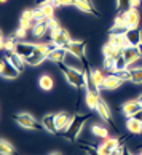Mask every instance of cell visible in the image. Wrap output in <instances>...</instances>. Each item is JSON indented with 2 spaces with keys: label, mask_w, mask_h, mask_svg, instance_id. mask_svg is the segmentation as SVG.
I'll return each mask as SVG.
<instances>
[{
  "label": "cell",
  "mask_w": 142,
  "mask_h": 155,
  "mask_svg": "<svg viewBox=\"0 0 142 155\" xmlns=\"http://www.w3.org/2000/svg\"><path fill=\"white\" fill-rule=\"evenodd\" d=\"M89 118H91L89 114H77V115H72V120H70L69 126H67L66 130L61 131V136L66 137V139L70 141V142H77L78 141L77 139L78 134L82 133L85 123H86Z\"/></svg>",
  "instance_id": "1"
},
{
  "label": "cell",
  "mask_w": 142,
  "mask_h": 155,
  "mask_svg": "<svg viewBox=\"0 0 142 155\" xmlns=\"http://www.w3.org/2000/svg\"><path fill=\"white\" fill-rule=\"evenodd\" d=\"M59 71L64 74V77L67 80V83L70 87L77 88V90H82V88H86V69L85 71H80V69H75V67H70L67 64H59Z\"/></svg>",
  "instance_id": "2"
},
{
  "label": "cell",
  "mask_w": 142,
  "mask_h": 155,
  "mask_svg": "<svg viewBox=\"0 0 142 155\" xmlns=\"http://www.w3.org/2000/svg\"><path fill=\"white\" fill-rule=\"evenodd\" d=\"M15 122L18 123L21 128L24 130H42V122H38V120L31 115V114L27 112H21V114H16L15 115Z\"/></svg>",
  "instance_id": "3"
},
{
  "label": "cell",
  "mask_w": 142,
  "mask_h": 155,
  "mask_svg": "<svg viewBox=\"0 0 142 155\" xmlns=\"http://www.w3.org/2000/svg\"><path fill=\"white\" fill-rule=\"evenodd\" d=\"M69 53L72 54H75L77 58H80L85 64H86V42L85 40H72V42L67 45V48H66ZM88 66V64H86Z\"/></svg>",
  "instance_id": "4"
},
{
  "label": "cell",
  "mask_w": 142,
  "mask_h": 155,
  "mask_svg": "<svg viewBox=\"0 0 142 155\" xmlns=\"http://www.w3.org/2000/svg\"><path fill=\"white\" fill-rule=\"evenodd\" d=\"M140 110H142V106H140V102L137 99H129L126 102H123V106H121V114L126 118L136 117Z\"/></svg>",
  "instance_id": "5"
},
{
  "label": "cell",
  "mask_w": 142,
  "mask_h": 155,
  "mask_svg": "<svg viewBox=\"0 0 142 155\" xmlns=\"http://www.w3.org/2000/svg\"><path fill=\"white\" fill-rule=\"evenodd\" d=\"M124 16V21H126L128 29H134V27H139L140 24V13L137 8H128L124 13H121Z\"/></svg>",
  "instance_id": "6"
},
{
  "label": "cell",
  "mask_w": 142,
  "mask_h": 155,
  "mask_svg": "<svg viewBox=\"0 0 142 155\" xmlns=\"http://www.w3.org/2000/svg\"><path fill=\"white\" fill-rule=\"evenodd\" d=\"M19 71L18 69H16L15 66H11L10 62L7 61V59H2L0 61V75H2L3 78H16V77H19Z\"/></svg>",
  "instance_id": "7"
},
{
  "label": "cell",
  "mask_w": 142,
  "mask_h": 155,
  "mask_svg": "<svg viewBox=\"0 0 142 155\" xmlns=\"http://www.w3.org/2000/svg\"><path fill=\"white\" fill-rule=\"evenodd\" d=\"M124 38L129 47H139L142 43V31L139 27H134V29H128L124 32Z\"/></svg>",
  "instance_id": "8"
},
{
  "label": "cell",
  "mask_w": 142,
  "mask_h": 155,
  "mask_svg": "<svg viewBox=\"0 0 142 155\" xmlns=\"http://www.w3.org/2000/svg\"><path fill=\"white\" fill-rule=\"evenodd\" d=\"M35 43H31V42H16V50L15 53H18L21 58H27V56H31L34 51H35Z\"/></svg>",
  "instance_id": "9"
},
{
  "label": "cell",
  "mask_w": 142,
  "mask_h": 155,
  "mask_svg": "<svg viewBox=\"0 0 142 155\" xmlns=\"http://www.w3.org/2000/svg\"><path fill=\"white\" fill-rule=\"evenodd\" d=\"M42 126H43V130L48 131V133L58 134L59 130H58V126H56V114H47V115H43Z\"/></svg>",
  "instance_id": "10"
},
{
  "label": "cell",
  "mask_w": 142,
  "mask_h": 155,
  "mask_svg": "<svg viewBox=\"0 0 142 155\" xmlns=\"http://www.w3.org/2000/svg\"><path fill=\"white\" fill-rule=\"evenodd\" d=\"M78 11L82 13H86V15H91L94 18H99V13L96 11V8L93 7V3L89 0H75V5H73Z\"/></svg>",
  "instance_id": "11"
},
{
  "label": "cell",
  "mask_w": 142,
  "mask_h": 155,
  "mask_svg": "<svg viewBox=\"0 0 142 155\" xmlns=\"http://www.w3.org/2000/svg\"><path fill=\"white\" fill-rule=\"evenodd\" d=\"M54 45H56V48H67V45H69L70 42H72V37H70V34H69V31L67 29H64L62 27L61 29V32L56 35L53 40H51Z\"/></svg>",
  "instance_id": "12"
},
{
  "label": "cell",
  "mask_w": 142,
  "mask_h": 155,
  "mask_svg": "<svg viewBox=\"0 0 142 155\" xmlns=\"http://www.w3.org/2000/svg\"><path fill=\"white\" fill-rule=\"evenodd\" d=\"M98 114H99V117L104 120L105 123H109V125H113V118H112V112H110V109L109 106H107V102L102 99V97H99V104H98Z\"/></svg>",
  "instance_id": "13"
},
{
  "label": "cell",
  "mask_w": 142,
  "mask_h": 155,
  "mask_svg": "<svg viewBox=\"0 0 142 155\" xmlns=\"http://www.w3.org/2000/svg\"><path fill=\"white\" fill-rule=\"evenodd\" d=\"M67 51L66 48H54V50H51V53L47 56V61H51L53 64H62V62L66 61V58H67Z\"/></svg>",
  "instance_id": "14"
},
{
  "label": "cell",
  "mask_w": 142,
  "mask_h": 155,
  "mask_svg": "<svg viewBox=\"0 0 142 155\" xmlns=\"http://www.w3.org/2000/svg\"><path fill=\"white\" fill-rule=\"evenodd\" d=\"M124 82L121 78H118L117 75H113V74H110V75H107L105 80H104V83H102V90H105V91H115L118 90L123 85Z\"/></svg>",
  "instance_id": "15"
},
{
  "label": "cell",
  "mask_w": 142,
  "mask_h": 155,
  "mask_svg": "<svg viewBox=\"0 0 142 155\" xmlns=\"http://www.w3.org/2000/svg\"><path fill=\"white\" fill-rule=\"evenodd\" d=\"M123 56H124V59H126L128 66L136 64V62L142 58V54H140V51L137 50V47H128L126 50H123Z\"/></svg>",
  "instance_id": "16"
},
{
  "label": "cell",
  "mask_w": 142,
  "mask_h": 155,
  "mask_svg": "<svg viewBox=\"0 0 142 155\" xmlns=\"http://www.w3.org/2000/svg\"><path fill=\"white\" fill-rule=\"evenodd\" d=\"M107 42L112 43L113 47L120 48V50H126L129 47L126 38H124V34H109V40Z\"/></svg>",
  "instance_id": "17"
},
{
  "label": "cell",
  "mask_w": 142,
  "mask_h": 155,
  "mask_svg": "<svg viewBox=\"0 0 142 155\" xmlns=\"http://www.w3.org/2000/svg\"><path fill=\"white\" fill-rule=\"evenodd\" d=\"M35 26V21H34V15H32V10H24L19 18V27H24V29H32Z\"/></svg>",
  "instance_id": "18"
},
{
  "label": "cell",
  "mask_w": 142,
  "mask_h": 155,
  "mask_svg": "<svg viewBox=\"0 0 142 155\" xmlns=\"http://www.w3.org/2000/svg\"><path fill=\"white\" fill-rule=\"evenodd\" d=\"M5 59H7L11 66H15L16 69H18L19 72L24 71V66H26V59L21 58V56L18 53H8L7 56H5Z\"/></svg>",
  "instance_id": "19"
},
{
  "label": "cell",
  "mask_w": 142,
  "mask_h": 155,
  "mask_svg": "<svg viewBox=\"0 0 142 155\" xmlns=\"http://www.w3.org/2000/svg\"><path fill=\"white\" fill-rule=\"evenodd\" d=\"M99 93L98 91H91V90H86V96H85V102L89 110H96L98 109V104H99Z\"/></svg>",
  "instance_id": "20"
},
{
  "label": "cell",
  "mask_w": 142,
  "mask_h": 155,
  "mask_svg": "<svg viewBox=\"0 0 142 155\" xmlns=\"http://www.w3.org/2000/svg\"><path fill=\"white\" fill-rule=\"evenodd\" d=\"M126 130L131 134H142V122L136 117L126 118Z\"/></svg>",
  "instance_id": "21"
},
{
  "label": "cell",
  "mask_w": 142,
  "mask_h": 155,
  "mask_svg": "<svg viewBox=\"0 0 142 155\" xmlns=\"http://www.w3.org/2000/svg\"><path fill=\"white\" fill-rule=\"evenodd\" d=\"M70 120H72V115H69L67 112H59V114H56V126H58L59 133H61L62 130H66L67 126H69Z\"/></svg>",
  "instance_id": "22"
},
{
  "label": "cell",
  "mask_w": 142,
  "mask_h": 155,
  "mask_svg": "<svg viewBox=\"0 0 142 155\" xmlns=\"http://www.w3.org/2000/svg\"><path fill=\"white\" fill-rule=\"evenodd\" d=\"M43 61H47V54H43V53H40V51L35 50L31 56H27V58H26V64H29V66H40Z\"/></svg>",
  "instance_id": "23"
},
{
  "label": "cell",
  "mask_w": 142,
  "mask_h": 155,
  "mask_svg": "<svg viewBox=\"0 0 142 155\" xmlns=\"http://www.w3.org/2000/svg\"><path fill=\"white\" fill-rule=\"evenodd\" d=\"M38 87H40V90L43 91H51L54 87V80L51 75H48V74H43V75H40V78H38Z\"/></svg>",
  "instance_id": "24"
},
{
  "label": "cell",
  "mask_w": 142,
  "mask_h": 155,
  "mask_svg": "<svg viewBox=\"0 0 142 155\" xmlns=\"http://www.w3.org/2000/svg\"><path fill=\"white\" fill-rule=\"evenodd\" d=\"M89 75H91L94 85L101 90L102 88V83H104V80H105L107 75H104V72H102L101 69H89Z\"/></svg>",
  "instance_id": "25"
},
{
  "label": "cell",
  "mask_w": 142,
  "mask_h": 155,
  "mask_svg": "<svg viewBox=\"0 0 142 155\" xmlns=\"http://www.w3.org/2000/svg\"><path fill=\"white\" fill-rule=\"evenodd\" d=\"M121 53H123V50L113 47V45L109 43V42H107L104 47H102V54H104V58H105V56H113V58H118Z\"/></svg>",
  "instance_id": "26"
},
{
  "label": "cell",
  "mask_w": 142,
  "mask_h": 155,
  "mask_svg": "<svg viewBox=\"0 0 142 155\" xmlns=\"http://www.w3.org/2000/svg\"><path fill=\"white\" fill-rule=\"evenodd\" d=\"M47 32H48L47 21H43V22H35V26L32 27V35L35 37V38H42Z\"/></svg>",
  "instance_id": "27"
},
{
  "label": "cell",
  "mask_w": 142,
  "mask_h": 155,
  "mask_svg": "<svg viewBox=\"0 0 142 155\" xmlns=\"http://www.w3.org/2000/svg\"><path fill=\"white\" fill-rule=\"evenodd\" d=\"M91 134L99 137V139H105V137H109V130L102 125H93L91 126Z\"/></svg>",
  "instance_id": "28"
},
{
  "label": "cell",
  "mask_w": 142,
  "mask_h": 155,
  "mask_svg": "<svg viewBox=\"0 0 142 155\" xmlns=\"http://www.w3.org/2000/svg\"><path fill=\"white\" fill-rule=\"evenodd\" d=\"M0 153L2 155H16V149L13 147L10 141L2 139L0 141Z\"/></svg>",
  "instance_id": "29"
},
{
  "label": "cell",
  "mask_w": 142,
  "mask_h": 155,
  "mask_svg": "<svg viewBox=\"0 0 142 155\" xmlns=\"http://www.w3.org/2000/svg\"><path fill=\"white\" fill-rule=\"evenodd\" d=\"M126 69H128V62H126V59H124V56H123V53H121V54L115 59V66H113V69L110 71V74L118 72V71H126Z\"/></svg>",
  "instance_id": "30"
},
{
  "label": "cell",
  "mask_w": 142,
  "mask_h": 155,
  "mask_svg": "<svg viewBox=\"0 0 142 155\" xmlns=\"http://www.w3.org/2000/svg\"><path fill=\"white\" fill-rule=\"evenodd\" d=\"M77 144L83 149L86 155H99L98 146H91V144H88V142H82V141H77Z\"/></svg>",
  "instance_id": "31"
},
{
  "label": "cell",
  "mask_w": 142,
  "mask_h": 155,
  "mask_svg": "<svg viewBox=\"0 0 142 155\" xmlns=\"http://www.w3.org/2000/svg\"><path fill=\"white\" fill-rule=\"evenodd\" d=\"M131 82L136 85L142 83V67H134L131 69Z\"/></svg>",
  "instance_id": "32"
},
{
  "label": "cell",
  "mask_w": 142,
  "mask_h": 155,
  "mask_svg": "<svg viewBox=\"0 0 142 155\" xmlns=\"http://www.w3.org/2000/svg\"><path fill=\"white\" fill-rule=\"evenodd\" d=\"M102 144L107 146L109 149H112V150H113L115 147L120 146V137H110V136H109V137H105V139H102Z\"/></svg>",
  "instance_id": "33"
},
{
  "label": "cell",
  "mask_w": 142,
  "mask_h": 155,
  "mask_svg": "<svg viewBox=\"0 0 142 155\" xmlns=\"http://www.w3.org/2000/svg\"><path fill=\"white\" fill-rule=\"evenodd\" d=\"M42 11L45 13V16H47V19H51V18H54V5L53 3H45L42 5Z\"/></svg>",
  "instance_id": "34"
},
{
  "label": "cell",
  "mask_w": 142,
  "mask_h": 155,
  "mask_svg": "<svg viewBox=\"0 0 142 155\" xmlns=\"http://www.w3.org/2000/svg\"><path fill=\"white\" fill-rule=\"evenodd\" d=\"M32 15H34V21H35V22H43V21H47V16H45V13L42 11L40 7L34 8V10H32Z\"/></svg>",
  "instance_id": "35"
},
{
  "label": "cell",
  "mask_w": 142,
  "mask_h": 155,
  "mask_svg": "<svg viewBox=\"0 0 142 155\" xmlns=\"http://www.w3.org/2000/svg\"><path fill=\"white\" fill-rule=\"evenodd\" d=\"M115 8H117L118 13H124V11L129 8V0H117Z\"/></svg>",
  "instance_id": "36"
},
{
  "label": "cell",
  "mask_w": 142,
  "mask_h": 155,
  "mask_svg": "<svg viewBox=\"0 0 142 155\" xmlns=\"http://www.w3.org/2000/svg\"><path fill=\"white\" fill-rule=\"evenodd\" d=\"M115 59L117 58H113V56H105L104 58V62H102V67L105 69V71H112L113 69V66H115Z\"/></svg>",
  "instance_id": "37"
},
{
  "label": "cell",
  "mask_w": 142,
  "mask_h": 155,
  "mask_svg": "<svg viewBox=\"0 0 142 155\" xmlns=\"http://www.w3.org/2000/svg\"><path fill=\"white\" fill-rule=\"evenodd\" d=\"M113 75H117L118 78H121L123 82H131V71H118V72H113Z\"/></svg>",
  "instance_id": "38"
},
{
  "label": "cell",
  "mask_w": 142,
  "mask_h": 155,
  "mask_svg": "<svg viewBox=\"0 0 142 155\" xmlns=\"http://www.w3.org/2000/svg\"><path fill=\"white\" fill-rule=\"evenodd\" d=\"M51 3L54 5V8H58V7H73V5H75V0H53Z\"/></svg>",
  "instance_id": "39"
},
{
  "label": "cell",
  "mask_w": 142,
  "mask_h": 155,
  "mask_svg": "<svg viewBox=\"0 0 142 155\" xmlns=\"http://www.w3.org/2000/svg\"><path fill=\"white\" fill-rule=\"evenodd\" d=\"M13 37H15V38H18V40H21V38H27V29H24V27H18V29L13 32Z\"/></svg>",
  "instance_id": "40"
},
{
  "label": "cell",
  "mask_w": 142,
  "mask_h": 155,
  "mask_svg": "<svg viewBox=\"0 0 142 155\" xmlns=\"http://www.w3.org/2000/svg\"><path fill=\"white\" fill-rule=\"evenodd\" d=\"M47 26H48V32H50V31H53V29H58V27H61V24H59V22L56 21L54 18L47 19Z\"/></svg>",
  "instance_id": "41"
},
{
  "label": "cell",
  "mask_w": 142,
  "mask_h": 155,
  "mask_svg": "<svg viewBox=\"0 0 142 155\" xmlns=\"http://www.w3.org/2000/svg\"><path fill=\"white\" fill-rule=\"evenodd\" d=\"M98 152H99V155H110L112 153V149H109L107 146H104L101 142V144L98 146Z\"/></svg>",
  "instance_id": "42"
},
{
  "label": "cell",
  "mask_w": 142,
  "mask_h": 155,
  "mask_svg": "<svg viewBox=\"0 0 142 155\" xmlns=\"http://www.w3.org/2000/svg\"><path fill=\"white\" fill-rule=\"evenodd\" d=\"M124 150H126V147H124L123 144H120L118 147H115V149H113L110 155H123V152H124Z\"/></svg>",
  "instance_id": "43"
},
{
  "label": "cell",
  "mask_w": 142,
  "mask_h": 155,
  "mask_svg": "<svg viewBox=\"0 0 142 155\" xmlns=\"http://www.w3.org/2000/svg\"><path fill=\"white\" fill-rule=\"evenodd\" d=\"M142 5V0H129V8H139Z\"/></svg>",
  "instance_id": "44"
},
{
  "label": "cell",
  "mask_w": 142,
  "mask_h": 155,
  "mask_svg": "<svg viewBox=\"0 0 142 155\" xmlns=\"http://www.w3.org/2000/svg\"><path fill=\"white\" fill-rule=\"evenodd\" d=\"M35 2H37V7H42L45 3H51L53 0H35Z\"/></svg>",
  "instance_id": "45"
},
{
  "label": "cell",
  "mask_w": 142,
  "mask_h": 155,
  "mask_svg": "<svg viewBox=\"0 0 142 155\" xmlns=\"http://www.w3.org/2000/svg\"><path fill=\"white\" fill-rule=\"evenodd\" d=\"M137 101H139V102H140V106H142V93H140V94H139V96H137Z\"/></svg>",
  "instance_id": "46"
},
{
  "label": "cell",
  "mask_w": 142,
  "mask_h": 155,
  "mask_svg": "<svg viewBox=\"0 0 142 155\" xmlns=\"http://www.w3.org/2000/svg\"><path fill=\"white\" fill-rule=\"evenodd\" d=\"M48 155H62L61 152H51V153H48Z\"/></svg>",
  "instance_id": "47"
},
{
  "label": "cell",
  "mask_w": 142,
  "mask_h": 155,
  "mask_svg": "<svg viewBox=\"0 0 142 155\" xmlns=\"http://www.w3.org/2000/svg\"><path fill=\"white\" fill-rule=\"evenodd\" d=\"M123 155H134V153H131V152H128V150H124V152H123Z\"/></svg>",
  "instance_id": "48"
},
{
  "label": "cell",
  "mask_w": 142,
  "mask_h": 155,
  "mask_svg": "<svg viewBox=\"0 0 142 155\" xmlns=\"http://www.w3.org/2000/svg\"><path fill=\"white\" fill-rule=\"evenodd\" d=\"M0 2H2V3H5V2H7V0H0Z\"/></svg>",
  "instance_id": "49"
},
{
  "label": "cell",
  "mask_w": 142,
  "mask_h": 155,
  "mask_svg": "<svg viewBox=\"0 0 142 155\" xmlns=\"http://www.w3.org/2000/svg\"><path fill=\"white\" fill-rule=\"evenodd\" d=\"M137 155H142V149H140V152H139V153H137Z\"/></svg>",
  "instance_id": "50"
}]
</instances>
